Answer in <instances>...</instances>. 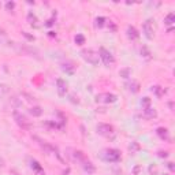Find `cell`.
I'll return each mask as SVG.
<instances>
[{
    "instance_id": "14",
    "label": "cell",
    "mask_w": 175,
    "mask_h": 175,
    "mask_svg": "<svg viewBox=\"0 0 175 175\" xmlns=\"http://www.w3.org/2000/svg\"><path fill=\"white\" fill-rule=\"evenodd\" d=\"M10 93V86L7 84H0V99H4Z\"/></svg>"
},
{
    "instance_id": "13",
    "label": "cell",
    "mask_w": 175,
    "mask_h": 175,
    "mask_svg": "<svg viewBox=\"0 0 175 175\" xmlns=\"http://www.w3.org/2000/svg\"><path fill=\"white\" fill-rule=\"evenodd\" d=\"M82 167H84V170H85L88 174H93L94 172V166L92 164V162H89V160H85V162L82 163Z\"/></svg>"
},
{
    "instance_id": "1",
    "label": "cell",
    "mask_w": 175,
    "mask_h": 175,
    "mask_svg": "<svg viewBox=\"0 0 175 175\" xmlns=\"http://www.w3.org/2000/svg\"><path fill=\"white\" fill-rule=\"evenodd\" d=\"M81 56L84 58V60L88 63H90V64H93V66H97L100 62V58H99V54L96 52V51L90 50V48H88V50H82L81 51Z\"/></svg>"
},
{
    "instance_id": "25",
    "label": "cell",
    "mask_w": 175,
    "mask_h": 175,
    "mask_svg": "<svg viewBox=\"0 0 175 175\" xmlns=\"http://www.w3.org/2000/svg\"><path fill=\"white\" fill-rule=\"evenodd\" d=\"M75 43H77L78 45L84 44V43H85V37L82 36V34H77V37H75Z\"/></svg>"
},
{
    "instance_id": "6",
    "label": "cell",
    "mask_w": 175,
    "mask_h": 175,
    "mask_svg": "<svg viewBox=\"0 0 175 175\" xmlns=\"http://www.w3.org/2000/svg\"><path fill=\"white\" fill-rule=\"evenodd\" d=\"M155 21L153 19H146L144 22V33L148 40H152L155 37Z\"/></svg>"
},
{
    "instance_id": "17",
    "label": "cell",
    "mask_w": 175,
    "mask_h": 175,
    "mask_svg": "<svg viewBox=\"0 0 175 175\" xmlns=\"http://www.w3.org/2000/svg\"><path fill=\"white\" fill-rule=\"evenodd\" d=\"M174 22H175V15H174V13H170L166 18H164V23H166V25H172Z\"/></svg>"
},
{
    "instance_id": "18",
    "label": "cell",
    "mask_w": 175,
    "mask_h": 175,
    "mask_svg": "<svg viewBox=\"0 0 175 175\" xmlns=\"http://www.w3.org/2000/svg\"><path fill=\"white\" fill-rule=\"evenodd\" d=\"M152 92L156 94L157 97H162L163 94H164V90H163L162 86H153V88H152Z\"/></svg>"
},
{
    "instance_id": "21",
    "label": "cell",
    "mask_w": 175,
    "mask_h": 175,
    "mask_svg": "<svg viewBox=\"0 0 175 175\" xmlns=\"http://www.w3.org/2000/svg\"><path fill=\"white\" fill-rule=\"evenodd\" d=\"M130 74H131V70L129 67L123 68V70H121V71H119V75L123 77V78H129V77H130Z\"/></svg>"
},
{
    "instance_id": "8",
    "label": "cell",
    "mask_w": 175,
    "mask_h": 175,
    "mask_svg": "<svg viewBox=\"0 0 175 175\" xmlns=\"http://www.w3.org/2000/svg\"><path fill=\"white\" fill-rule=\"evenodd\" d=\"M56 88H58L59 96H60V97H64L66 93H67V84H66V81L62 79V78H58V79H56Z\"/></svg>"
},
{
    "instance_id": "24",
    "label": "cell",
    "mask_w": 175,
    "mask_h": 175,
    "mask_svg": "<svg viewBox=\"0 0 175 175\" xmlns=\"http://www.w3.org/2000/svg\"><path fill=\"white\" fill-rule=\"evenodd\" d=\"M31 168H34V170L38 171V172H43V168H41V166L36 162V160H33V162H31Z\"/></svg>"
},
{
    "instance_id": "29",
    "label": "cell",
    "mask_w": 175,
    "mask_h": 175,
    "mask_svg": "<svg viewBox=\"0 0 175 175\" xmlns=\"http://www.w3.org/2000/svg\"><path fill=\"white\" fill-rule=\"evenodd\" d=\"M159 155H160L162 157H167V156H168V155H167V152H159Z\"/></svg>"
},
{
    "instance_id": "2",
    "label": "cell",
    "mask_w": 175,
    "mask_h": 175,
    "mask_svg": "<svg viewBox=\"0 0 175 175\" xmlns=\"http://www.w3.org/2000/svg\"><path fill=\"white\" fill-rule=\"evenodd\" d=\"M99 58L103 60V63L107 66V67H109V66H112L114 63H115V58H114V55L109 52V51H107L104 47H101L99 50Z\"/></svg>"
},
{
    "instance_id": "28",
    "label": "cell",
    "mask_w": 175,
    "mask_h": 175,
    "mask_svg": "<svg viewBox=\"0 0 175 175\" xmlns=\"http://www.w3.org/2000/svg\"><path fill=\"white\" fill-rule=\"evenodd\" d=\"M23 36H25V37H27V38H29V40H30V41H34V37H33V36H29V34H27L26 31H23Z\"/></svg>"
},
{
    "instance_id": "5",
    "label": "cell",
    "mask_w": 175,
    "mask_h": 175,
    "mask_svg": "<svg viewBox=\"0 0 175 175\" xmlns=\"http://www.w3.org/2000/svg\"><path fill=\"white\" fill-rule=\"evenodd\" d=\"M96 130L99 133L100 135H103V137H112L115 134V131H114V127L111 125H107V123H99L97 127H96Z\"/></svg>"
},
{
    "instance_id": "11",
    "label": "cell",
    "mask_w": 175,
    "mask_h": 175,
    "mask_svg": "<svg viewBox=\"0 0 175 175\" xmlns=\"http://www.w3.org/2000/svg\"><path fill=\"white\" fill-rule=\"evenodd\" d=\"M126 88H127V90H130L131 93H137L139 90V84L137 81L127 82V84H126Z\"/></svg>"
},
{
    "instance_id": "23",
    "label": "cell",
    "mask_w": 175,
    "mask_h": 175,
    "mask_svg": "<svg viewBox=\"0 0 175 175\" xmlns=\"http://www.w3.org/2000/svg\"><path fill=\"white\" fill-rule=\"evenodd\" d=\"M141 105H142V108L151 107V99H149V97H144V99H142V101H141Z\"/></svg>"
},
{
    "instance_id": "12",
    "label": "cell",
    "mask_w": 175,
    "mask_h": 175,
    "mask_svg": "<svg viewBox=\"0 0 175 175\" xmlns=\"http://www.w3.org/2000/svg\"><path fill=\"white\" fill-rule=\"evenodd\" d=\"M62 70L66 73V74H70V75H73L75 68H74V66H73L71 63H63V64H62Z\"/></svg>"
},
{
    "instance_id": "15",
    "label": "cell",
    "mask_w": 175,
    "mask_h": 175,
    "mask_svg": "<svg viewBox=\"0 0 175 175\" xmlns=\"http://www.w3.org/2000/svg\"><path fill=\"white\" fill-rule=\"evenodd\" d=\"M27 21L30 22L31 26L38 27V23H37V22H38V21H37V17H36V15H34L33 13H29V14H27Z\"/></svg>"
},
{
    "instance_id": "4",
    "label": "cell",
    "mask_w": 175,
    "mask_h": 175,
    "mask_svg": "<svg viewBox=\"0 0 175 175\" xmlns=\"http://www.w3.org/2000/svg\"><path fill=\"white\" fill-rule=\"evenodd\" d=\"M103 159L105 162L116 163L121 160V152L118 149H105L103 152Z\"/></svg>"
},
{
    "instance_id": "22",
    "label": "cell",
    "mask_w": 175,
    "mask_h": 175,
    "mask_svg": "<svg viewBox=\"0 0 175 175\" xmlns=\"http://www.w3.org/2000/svg\"><path fill=\"white\" fill-rule=\"evenodd\" d=\"M141 56H144L146 59H151V52L146 50V47H142L141 48Z\"/></svg>"
},
{
    "instance_id": "32",
    "label": "cell",
    "mask_w": 175,
    "mask_h": 175,
    "mask_svg": "<svg viewBox=\"0 0 175 175\" xmlns=\"http://www.w3.org/2000/svg\"><path fill=\"white\" fill-rule=\"evenodd\" d=\"M0 7H1V3H0Z\"/></svg>"
},
{
    "instance_id": "20",
    "label": "cell",
    "mask_w": 175,
    "mask_h": 175,
    "mask_svg": "<svg viewBox=\"0 0 175 175\" xmlns=\"http://www.w3.org/2000/svg\"><path fill=\"white\" fill-rule=\"evenodd\" d=\"M129 151H130L131 153H135L139 151V144L138 142H131L130 145H129Z\"/></svg>"
},
{
    "instance_id": "10",
    "label": "cell",
    "mask_w": 175,
    "mask_h": 175,
    "mask_svg": "<svg viewBox=\"0 0 175 175\" xmlns=\"http://www.w3.org/2000/svg\"><path fill=\"white\" fill-rule=\"evenodd\" d=\"M127 37H129L130 40H137L139 37V33L137 31V29H135L134 26H129L127 27Z\"/></svg>"
},
{
    "instance_id": "26",
    "label": "cell",
    "mask_w": 175,
    "mask_h": 175,
    "mask_svg": "<svg viewBox=\"0 0 175 175\" xmlns=\"http://www.w3.org/2000/svg\"><path fill=\"white\" fill-rule=\"evenodd\" d=\"M104 22H105V18H104V17H100V18L96 19V26L103 27L104 26Z\"/></svg>"
},
{
    "instance_id": "31",
    "label": "cell",
    "mask_w": 175,
    "mask_h": 175,
    "mask_svg": "<svg viewBox=\"0 0 175 175\" xmlns=\"http://www.w3.org/2000/svg\"><path fill=\"white\" fill-rule=\"evenodd\" d=\"M71 101H73V103H77V104H78V100H75V96H71Z\"/></svg>"
},
{
    "instance_id": "16",
    "label": "cell",
    "mask_w": 175,
    "mask_h": 175,
    "mask_svg": "<svg viewBox=\"0 0 175 175\" xmlns=\"http://www.w3.org/2000/svg\"><path fill=\"white\" fill-rule=\"evenodd\" d=\"M157 134L160 135V138H166V139H170V137H168V130L167 129H164V127H159L157 129Z\"/></svg>"
},
{
    "instance_id": "7",
    "label": "cell",
    "mask_w": 175,
    "mask_h": 175,
    "mask_svg": "<svg viewBox=\"0 0 175 175\" xmlns=\"http://www.w3.org/2000/svg\"><path fill=\"white\" fill-rule=\"evenodd\" d=\"M116 99L118 97L114 93H100L96 96V101H97V103H104V104L115 103Z\"/></svg>"
},
{
    "instance_id": "27",
    "label": "cell",
    "mask_w": 175,
    "mask_h": 175,
    "mask_svg": "<svg viewBox=\"0 0 175 175\" xmlns=\"http://www.w3.org/2000/svg\"><path fill=\"white\" fill-rule=\"evenodd\" d=\"M6 7H7V10H10V11H11V10L15 7V3H14V1H8V3L6 4Z\"/></svg>"
},
{
    "instance_id": "9",
    "label": "cell",
    "mask_w": 175,
    "mask_h": 175,
    "mask_svg": "<svg viewBox=\"0 0 175 175\" xmlns=\"http://www.w3.org/2000/svg\"><path fill=\"white\" fill-rule=\"evenodd\" d=\"M142 114H144V118H146V119H153V118L157 116L156 109H155V108H152V107L142 108Z\"/></svg>"
},
{
    "instance_id": "30",
    "label": "cell",
    "mask_w": 175,
    "mask_h": 175,
    "mask_svg": "<svg viewBox=\"0 0 175 175\" xmlns=\"http://www.w3.org/2000/svg\"><path fill=\"white\" fill-rule=\"evenodd\" d=\"M149 170H151V172H156L157 168H156V167H153V166H151V168H149Z\"/></svg>"
},
{
    "instance_id": "19",
    "label": "cell",
    "mask_w": 175,
    "mask_h": 175,
    "mask_svg": "<svg viewBox=\"0 0 175 175\" xmlns=\"http://www.w3.org/2000/svg\"><path fill=\"white\" fill-rule=\"evenodd\" d=\"M30 114L33 116H41L43 109H41V107H33V108H30Z\"/></svg>"
},
{
    "instance_id": "3",
    "label": "cell",
    "mask_w": 175,
    "mask_h": 175,
    "mask_svg": "<svg viewBox=\"0 0 175 175\" xmlns=\"http://www.w3.org/2000/svg\"><path fill=\"white\" fill-rule=\"evenodd\" d=\"M14 119H15V122H17V125H18L19 127H22V129H25V130H30L31 129L30 121H29L25 115H22L21 112H18V111H14Z\"/></svg>"
}]
</instances>
